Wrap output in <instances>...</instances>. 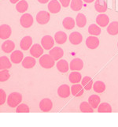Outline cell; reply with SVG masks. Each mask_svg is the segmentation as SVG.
<instances>
[{
  "label": "cell",
  "mask_w": 118,
  "mask_h": 127,
  "mask_svg": "<svg viewBox=\"0 0 118 127\" xmlns=\"http://www.w3.org/2000/svg\"><path fill=\"white\" fill-rule=\"evenodd\" d=\"M54 40L58 44H64L67 41L68 36L65 32L62 31H58L54 34Z\"/></svg>",
  "instance_id": "603a6c76"
},
{
  "label": "cell",
  "mask_w": 118,
  "mask_h": 127,
  "mask_svg": "<svg viewBox=\"0 0 118 127\" xmlns=\"http://www.w3.org/2000/svg\"><path fill=\"white\" fill-rule=\"evenodd\" d=\"M93 90L96 93H103L106 91V85L102 81H96L93 84Z\"/></svg>",
  "instance_id": "484cf974"
},
{
  "label": "cell",
  "mask_w": 118,
  "mask_h": 127,
  "mask_svg": "<svg viewBox=\"0 0 118 127\" xmlns=\"http://www.w3.org/2000/svg\"><path fill=\"white\" fill-rule=\"evenodd\" d=\"M6 101V94L2 89H0V105H2Z\"/></svg>",
  "instance_id": "f35d334b"
},
{
  "label": "cell",
  "mask_w": 118,
  "mask_h": 127,
  "mask_svg": "<svg viewBox=\"0 0 118 127\" xmlns=\"http://www.w3.org/2000/svg\"><path fill=\"white\" fill-rule=\"evenodd\" d=\"M85 43H86V46L89 48V49L91 50H94L98 48V47L99 46V39L95 36H88L85 40Z\"/></svg>",
  "instance_id": "8992f818"
},
{
  "label": "cell",
  "mask_w": 118,
  "mask_h": 127,
  "mask_svg": "<svg viewBox=\"0 0 118 127\" xmlns=\"http://www.w3.org/2000/svg\"><path fill=\"white\" fill-rule=\"evenodd\" d=\"M39 63L43 68L50 69L54 66L55 60L50 55H43L39 60Z\"/></svg>",
  "instance_id": "7a4b0ae2"
},
{
  "label": "cell",
  "mask_w": 118,
  "mask_h": 127,
  "mask_svg": "<svg viewBox=\"0 0 118 127\" xmlns=\"http://www.w3.org/2000/svg\"><path fill=\"white\" fill-rule=\"evenodd\" d=\"M20 23L23 28L28 29V28H30L33 25L34 18L30 14H27V13H26V14H24L21 17Z\"/></svg>",
  "instance_id": "277c9868"
},
{
  "label": "cell",
  "mask_w": 118,
  "mask_h": 127,
  "mask_svg": "<svg viewBox=\"0 0 118 127\" xmlns=\"http://www.w3.org/2000/svg\"><path fill=\"white\" fill-rule=\"evenodd\" d=\"M58 1L60 2L61 4H62V6L66 8L70 5L72 0H58Z\"/></svg>",
  "instance_id": "ab89813d"
},
{
  "label": "cell",
  "mask_w": 118,
  "mask_h": 127,
  "mask_svg": "<svg viewBox=\"0 0 118 127\" xmlns=\"http://www.w3.org/2000/svg\"><path fill=\"white\" fill-rule=\"evenodd\" d=\"M94 9L95 10L100 13V14H103L107 10V4L105 0H95L94 2Z\"/></svg>",
  "instance_id": "7402d4cb"
},
{
  "label": "cell",
  "mask_w": 118,
  "mask_h": 127,
  "mask_svg": "<svg viewBox=\"0 0 118 127\" xmlns=\"http://www.w3.org/2000/svg\"><path fill=\"white\" fill-rule=\"evenodd\" d=\"M30 111V109L28 105L24 103H21L17 107L16 112L17 113H28Z\"/></svg>",
  "instance_id": "74e56055"
},
{
  "label": "cell",
  "mask_w": 118,
  "mask_h": 127,
  "mask_svg": "<svg viewBox=\"0 0 118 127\" xmlns=\"http://www.w3.org/2000/svg\"><path fill=\"white\" fill-rule=\"evenodd\" d=\"M43 49L42 45L40 44H33L32 47L30 48V54L34 58H40V57L43 55Z\"/></svg>",
  "instance_id": "5bb4252c"
},
{
  "label": "cell",
  "mask_w": 118,
  "mask_h": 127,
  "mask_svg": "<svg viewBox=\"0 0 118 127\" xmlns=\"http://www.w3.org/2000/svg\"><path fill=\"white\" fill-rule=\"evenodd\" d=\"M28 9V3L26 0H21L16 4V10L19 13H25Z\"/></svg>",
  "instance_id": "d6a6232c"
},
{
  "label": "cell",
  "mask_w": 118,
  "mask_h": 127,
  "mask_svg": "<svg viewBox=\"0 0 118 127\" xmlns=\"http://www.w3.org/2000/svg\"><path fill=\"white\" fill-rule=\"evenodd\" d=\"M97 109L99 113H110L113 111L111 105L109 103H106V102L100 103Z\"/></svg>",
  "instance_id": "836d02e7"
},
{
  "label": "cell",
  "mask_w": 118,
  "mask_h": 127,
  "mask_svg": "<svg viewBox=\"0 0 118 127\" xmlns=\"http://www.w3.org/2000/svg\"><path fill=\"white\" fill-rule=\"evenodd\" d=\"M70 89L71 88L68 85H61L58 89V95H59V97L62 99H66L69 97V95H70V91H71Z\"/></svg>",
  "instance_id": "9a60e30c"
},
{
  "label": "cell",
  "mask_w": 118,
  "mask_h": 127,
  "mask_svg": "<svg viewBox=\"0 0 118 127\" xmlns=\"http://www.w3.org/2000/svg\"><path fill=\"white\" fill-rule=\"evenodd\" d=\"M107 32L111 36H116L118 34V21H113L109 24L106 29Z\"/></svg>",
  "instance_id": "f546056e"
},
{
  "label": "cell",
  "mask_w": 118,
  "mask_h": 127,
  "mask_svg": "<svg viewBox=\"0 0 118 127\" xmlns=\"http://www.w3.org/2000/svg\"><path fill=\"white\" fill-rule=\"evenodd\" d=\"M117 47H118V43H117Z\"/></svg>",
  "instance_id": "ee69618b"
},
{
  "label": "cell",
  "mask_w": 118,
  "mask_h": 127,
  "mask_svg": "<svg viewBox=\"0 0 118 127\" xmlns=\"http://www.w3.org/2000/svg\"><path fill=\"white\" fill-rule=\"evenodd\" d=\"M21 1V0H10V2L12 3V4H17V2H20Z\"/></svg>",
  "instance_id": "7bdbcfd3"
},
{
  "label": "cell",
  "mask_w": 118,
  "mask_h": 127,
  "mask_svg": "<svg viewBox=\"0 0 118 127\" xmlns=\"http://www.w3.org/2000/svg\"><path fill=\"white\" fill-rule=\"evenodd\" d=\"M56 66H57V69H58V70L62 73H67L69 69V64L67 61L65 59L58 60L56 63Z\"/></svg>",
  "instance_id": "d6986e66"
},
{
  "label": "cell",
  "mask_w": 118,
  "mask_h": 127,
  "mask_svg": "<svg viewBox=\"0 0 118 127\" xmlns=\"http://www.w3.org/2000/svg\"><path fill=\"white\" fill-rule=\"evenodd\" d=\"M22 101V95L20 93H12L7 97V105L10 107L14 108L17 107Z\"/></svg>",
  "instance_id": "6da1fadb"
},
{
  "label": "cell",
  "mask_w": 118,
  "mask_h": 127,
  "mask_svg": "<svg viewBox=\"0 0 118 127\" xmlns=\"http://www.w3.org/2000/svg\"><path fill=\"white\" fill-rule=\"evenodd\" d=\"M49 55L53 58L55 61L58 62V60L62 59L64 56V51L62 48L59 47H54L52 49L49 51Z\"/></svg>",
  "instance_id": "52a82bcc"
},
{
  "label": "cell",
  "mask_w": 118,
  "mask_h": 127,
  "mask_svg": "<svg viewBox=\"0 0 118 127\" xmlns=\"http://www.w3.org/2000/svg\"><path fill=\"white\" fill-rule=\"evenodd\" d=\"M12 33V29L10 25L6 24H2L0 26V38L2 40H7L10 38Z\"/></svg>",
  "instance_id": "9c48e42d"
},
{
  "label": "cell",
  "mask_w": 118,
  "mask_h": 127,
  "mask_svg": "<svg viewBox=\"0 0 118 127\" xmlns=\"http://www.w3.org/2000/svg\"><path fill=\"white\" fill-rule=\"evenodd\" d=\"M20 47L23 51H28L32 47V38L29 36H26L22 38L20 42Z\"/></svg>",
  "instance_id": "e0dca14e"
},
{
  "label": "cell",
  "mask_w": 118,
  "mask_h": 127,
  "mask_svg": "<svg viewBox=\"0 0 118 127\" xmlns=\"http://www.w3.org/2000/svg\"><path fill=\"white\" fill-rule=\"evenodd\" d=\"M39 108L43 112H49L53 108V102L50 99H43L39 103Z\"/></svg>",
  "instance_id": "30bf717a"
},
{
  "label": "cell",
  "mask_w": 118,
  "mask_h": 127,
  "mask_svg": "<svg viewBox=\"0 0 118 127\" xmlns=\"http://www.w3.org/2000/svg\"><path fill=\"white\" fill-rule=\"evenodd\" d=\"M62 25L65 29L71 30V29H74V27L76 26V21L71 17H65L62 21Z\"/></svg>",
  "instance_id": "cb8c5ba5"
},
{
  "label": "cell",
  "mask_w": 118,
  "mask_h": 127,
  "mask_svg": "<svg viewBox=\"0 0 118 127\" xmlns=\"http://www.w3.org/2000/svg\"><path fill=\"white\" fill-rule=\"evenodd\" d=\"M76 24L79 28H84L87 25V17L86 16L82 14V13H79L76 17Z\"/></svg>",
  "instance_id": "4dcf8cb0"
},
{
  "label": "cell",
  "mask_w": 118,
  "mask_h": 127,
  "mask_svg": "<svg viewBox=\"0 0 118 127\" xmlns=\"http://www.w3.org/2000/svg\"><path fill=\"white\" fill-rule=\"evenodd\" d=\"M37 1L39 2V3H42V4H45V3H47L50 2V0H37Z\"/></svg>",
  "instance_id": "60d3db41"
},
{
  "label": "cell",
  "mask_w": 118,
  "mask_h": 127,
  "mask_svg": "<svg viewBox=\"0 0 118 127\" xmlns=\"http://www.w3.org/2000/svg\"><path fill=\"white\" fill-rule=\"evenodd\" d=\"M82 76L80 73L77 71H72L69 75V81H70L72 84H78L79 82H81Z\"/></svg>",
  "instance_id": "f1b7e54d"
},
{
  "label": "cell",
  "mask_w": 118,
  "mask_h": 127,
  "mask_svg": "<svg viewBox=\"0 0 118 127\" xmlns=\"http://www.w3.org/2000/svg\"><path fill=\"white\" fill-rule=\"evenodd\" d=\"M36 19L37 23L39 25H46L50 21V14L45 10H41L39 13H37Z\"/></svg>",
  "instance_id": "3957f363"
},
{
  "label": "cell",
  "mask_w": 118,
  "mask_h": 127,
  "mask_svg": "<svg viewBox=\"0 0 118 127\" xmlns=\"http://www.w3.org/2000/svg\"><path fill=\"white\" fill-rule=\"evenodd\" d=\"M84 93V88L83 87L82 85L79 84H73V85L71 87V93L72 95L76 96V97H80Z\"/></svg>",
  "instance_id": "44dd1931"
},
{
  "label": "cell",
  "mask_w": 118,
  "mask_h": 127,
  "mask_svg": "<svg viewBox=\"0 0 118 127\" xmlns=\"http://www.w3.org/2000/svg\"><path fill=\"white\" fill-rule=\"evenodd\" d=\"M10 77V74L9 73L8 69H1L0 71V81L1 82H5Z\"/></svg>",
  "instance_id": "8d00e7d4"
},
{
  "label": "cell",
  "mask_w": 118,
  "mask_h": 127,
  "mask_svg": "<svg viewBox=\"0 0 118 127\" xmlns=\"http://www.w3.org/2000/svg\"><path fill=\"white\" fill-rule=\"evenodd\" d=\"M11 60L6 56L0 57V69H8L11 68L12 63Z\"/></svg>",
  "instance_id": "4316f807"
},
{
  "label": "cell",
  "mask_w": 118,
  "mask_h": 127,
  "mask_svg": "<svg viewBox=\"0 0 118 127\" xmlns=\"http://www.w3.org/2000/svg\"><path fill=\"white\" fill-rule=\"evenodd\" d=\"M2 51L6 54L12 53L15 49V43L12 40H6L2 43Z\"/></svg>",
  "instance_id": "ac0fdd59"
},
{
  "label": "cell",
  "mask_w": 118,
  "mask_h": 127,
  "mask_svg": "<svg viewBox=\"0 0 118 127\" xmlns=\"http://www.w3.org/2000/svg\"><path fill=\"white\" fill-rule=\"evenodd\" d=\"M24 59V54L21 51H14L11 53L10 60L14 64H20Z\"/></svg>",
  "instance_id": "2e32d148"
},
{
  "label": "cell",
  "mask_w": 118,
  "mask_h": 127,
  "mask_svg": "<svg viewBox=\"0 0 118 127\" xmlns=\"http://www.w3.org/2000/svg\"><path fill=\"white\" fill-rule=\"evenodd\" d=\"M54 38H53L51 36L47 35L44 36L41 39V45L45 50H50L54 46Z\"/></svg>",
  "instance_id": "5b68a950"
},
{
  "label": "cell",
  "mask_w": 118,
  "mask_h": 127,
  "mask_svg": "<svg viewBox=\"0 0 118 127\" xmlns=\"http://www.w3.org/2000/svg\"><path fill=\"white\" fill-rule=\"evenodd\" d=\"M88 103L91 104V106L94 109L98 108L99 104L101 103V98L99 97L98 95H91L88 98Z\"/></svg>",
  "instance_id": "83f0119b"
},
{
  "label": "cell",
  "mask_w": 118,
  "mask_h": 127,
  "mask_svg": "<svg viewBox=\"0 0 118 127\" xmlns=\"http://www.w3.org/2000/svg\"><path fill=\"white\" fill-rule=\"evenodd\" d=\"M83 68H84V62L79 58L73 59L69 64V69L72 71H80Z\"/></svg>",
  "instance_id": "ba28073f"
},
{
  "label": "cell",
  "mask_w": 118,
  "mask_h": 127,
  "mask_svg": "<svg viewBox=\"0 0 118 127\" xmlns=\"http://www.w3.org/2000/svg\"><path fill=\"white\" fill-rule=\"evenodd\" d=\"M88 32L91 35V36H99L102 32L101 27L97 24H91L88 27Z\"/></svg>",
  "instance_id": "1f68e13d"
},
{
  "label": "cell",
  "mask_w": 118,
  "mask_h": 127,
  "mask_svg": "<svg viewBox=\"0 0 118 127\" xmlns=\"http://www.w3.org/2000/svg\"><path fill=\"white\" fill-rule=\"evenodd\" d=\"M36 61L33 56H26L24 58L22 63V66L25 69H32L36 65Z\"/></svg>",
  "instance_id": "ffe728a7"
},
{
  "label": "cell",
  "mask_w": 118,
  "mask_h": 127,
  "mask_svg": "<svg viewBox=\"0 0 118 127\" xmlns=\"http://www.w3.org/2000/svg\"><path fill=\"white\" fill-rule=\"evenodd\" d=\"M93 84H94V82H93L92 78L89 76H85L83 77L81 80V85L84 88V89L87 91H90L92 89Z\"/></svg>",
  "instance_id": "d4e9b609"
},
{
  "label": "cell",
  "mask_w": 118,
  "mask_h": 127,
  "mask_svg": "<svg viewBox=\"0 0 118 127\" xmlns=\"http://www.w3.org/2000/svg\"><path fill=\"white\" fill-rule=\"evenodd\" d=\"M84 2H86V3H92L93 2H94L95 0H83Z\"/></svg>",
  "instance_id": "b9f144b4"
},
{
  "label": "cell",
  "mask_w": 118,
  "mask_h": 127,
  "mask_svg": "<svg viewBox=\"0 0 118 127\" xmlns=\"http://www.w3.org/2000/svg\"><path fill=\"white\" fill-rule=\"evenodd\" d=\"M48 10L51 14H58L62 9V4L58 0H51L48 3Z\"/></svg>",
  "instance_id": "8fae6325"
},
{
  "label": "cell",
  "mask_w": 118,
  "mask_h": 127,
  "mask_svg": "<svg viewBox=\"0 0 118 127\" xmlns=\"http://www.w3.org/2000/svg\"><path fill=\"white\" fill-rule=\"evenodd\" d=\"M80 110L84 113H92L94 112V108L91 106L88 102H82L80 105Z\"/></svg>",
  "instance_id": "e575fe53"
},
{
  "label": "cell",
  "mask_w": 118,
  "mask_h": 127,
  "mask_svg": "<svg viewBox=\"0 0 118 127\" xmlns=\"http://www.w3.org/2000/svg\"><path fill=\"white\" fill-rule=\"evenodd\" d=\"M69 40L73 45H79L83 42V36L79 32H72L69 36Z\"/></svg>",
  "instance_id": "4fadbf2b"
},
{
  "label": "cell",
  "mask_w": 118,
  "mask_h": 127,
  "mask_svg": "<svg viewBox=\"0 0 118 127\" xmlns=\"http://www.w3.org/2000/svg\"><path fill=\"white\" fill-rule=\"evenodd\" d=\"M96 23L102 28L107 27L110 24V17L105 14H99L96 17Z\"/></svg>",
  "instance_id": "7c38bea8"
},
{
  "label": "cell",
  "mask_w": 118,
  "mask_h": 127,
  "mask_svg": "<svg viewBox=\"0 0 118 127\" xmlns=\"http://www.w3.org/2000/svg\"><path fill=\"white\" fill-rule=\"evenodd\" d=\"M70 7L73 11H80L83 7V0H72Z\"/></svg>",
  "instance_id": "d590c367"
}]
</instances>
